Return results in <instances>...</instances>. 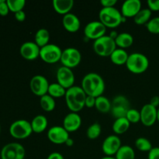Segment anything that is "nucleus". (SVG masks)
Wrapping results in <instances>:
<instances>
[{"label": "nucleus", "mask_w": 159, "mask_h": 159, "mask_svg": "<svg viewBox=\"0 0 159 159\" xmlns=\"http://www.w3.org/2000/svg\"><path fill=\"white\" fill-rule=\"evenodd\" d=\"M148 159H159V148L155 147L148 152Z\"/></svg>", "instance_id": "obj_40"}, {"label": "nucleus", "mask_w": 159, "mask_h": 159, "mask_svg": "<svg viewBox=\"0 0 159 159\" xmlns=\"http://www.w3.org/2000/svg\"><path fill=\"white\" fill-rule=\"evenodd\" d=\"M40 107L46 112H51L55 109L56 102L54 98L50 95L46 94L41 96L40 99Z\"/></svg>", "instance_id": "obj_29"}, {"label": "nucleus", "mask_w": 159, "mask_h": 159, "mask_svg": "<svg viewBox=\"0 0 159 159\" xmlns=\"http://www.w3.org/2000/svg\"><path fill=\"white\" fill-rule=\"evenodd\" d=\"M116 48L115 40L109 35L103 36L95 40L93 43L94 51L101 57H110Z\"/></svg>", "instance_id": "obj_5"}, {"label": "nucleus", "mask_w": 159, "mask_h": 159, "mask_svg": "<svg viewBox=\"0 0 159 159\" xmlns=\"http://www.w3.org/2000/svg\"><path fill=\"white\" fill-rule=\"evenodd\" d=\"M149 103H150L152 106H153V107L158 108V107H159V96H153V97L151 99L150 102H149Z\"/></svg>", "instance_id": "obj_44"}, {"label": "nucleus", "mask_w": 159, "mask_h": 159, "mask_svg": "<svg viewBox=\"0 0 159 159\" xmlns=\"http://www.w3.org/2000/svg\"><path fill=\"white\" fill-rule=\"evenodd\" d=\"M26 151L19 143L6 144L1 151V159H24Z\"/></svg>", "instance_id": "obj_10"}, {"label": "nucleus", "mask_w": 159, "mask_h": 159, "mask_svg": "<svg viewBox=\"0 0 159 159\" xmlns=\"http://www.w3.org/2000/svg\"><path fill=\"white\" fill-rule=\"evenodd\" d=\"M62 51L61 48L54 43H48L40 48V57L48 64H54L61 61Z\"/></svg>", "instance_id": "obj_8"}, {"label": "nucleus", "mask_w": 159, "mask_h": 159, "mask_svg": "<svg viewBox=\"0 0 159 159\" xmlns=\"http://www.w3.org/2000/svg\"><path fill=\"white\" fill-rule=\"evenodd\" d=\"M62 24L67 31L70 33H75L80 28L81 22L79 17L75 14L69 12V13L63 16Z\"/></svg>", "instance_id": "obj_20"}, {"label": "nucleus", "mask_w": 159, "mask_h": 159, "mask_svg": "<svg viewBox=\"0 0 159 159\" xmlns=\"http://www.w3.org/2000/svg\"><path fill=\"white\" fill-rule=\"evenodd\" d=\"M9 11L10 10L8 6L7 2L6 0H0V15L2 16L8 15Z\"/></svg>", "instance_id": "obj_37"}, {"label": "nucleus", "mask_w": 159, "mask_h": 159, "mask_svg": "<svg viewBox=\"0 0 159 159\" xmlns=\"http://www.w3.org/2000/svg\"><path fill=\"white\" fill-rule=\"evenodd\" d=\"M121 146V140L117 135H109L102 142V150L107 156H113L117 153Z\"/></svg>", "instance_id": "obj_15"}, {"label": "nucleus", "mask_w": 159, "mask_h": 159, "mask_svg": "<svg viewBox=\"0 0 159 159\" xmlns=\"http://www.w3.org/2000/svg\"><path fill=\"white\" fill-rule=\"evenodd\" d=\"M152 17V11L148 8L141 9L138 14L134 17V21L138 25L147 24Z\"/></svg>", "instance_id": "obj_28"}, {"label": "nucleus", "mask_w": 159, "mask_h": 159, "mask_svg": "<svg viewBox=\"0 0 159 159\" xmlns=\"http://www.w3.org/2000/svg\"><path fill=\"white\" fill-rule=\"evenodd\" d=\"M158 121L159 122V107L158 108Z\"/></svg>", "instance_id": "obj_47"}, {"label": "nucleus", "mask_w": 159, "mask_h": 159, "mask_svg": "<svg viewBox=\"0 0 159 159\" xmlns=\"http://www.w3.org/2000/svg\"><path fill=\"white\" fill-rule=\"evenodd\" d=\"M127 68L132 73L141 74L147 71L149 67V60L146 55L139 52L132 53L129 54L126 63Z\"/></svg>", "instance_id": "obj_4"}, {"label": "nucleus", "mask_w": 159, "mask_h": 159, "mask_svg": "<svg viewBox=\"0 0 159 159\" xmlns=\"http://www.w3.org/2000/svg\"><path fill=\"white\" fill-rule=\"evenodd\" d=\"M20 52L23 58L30 61L35 60L40 57V48L34 41H26L21 45Z\"/></svg>", "instance_id": "obj_17"}, {"label": "nucleus", "mask_w": 159, "mask_h": 159, "mask_svg": "<svg viewBox=\"0 0 159 159\" xmlns=\"http://www.w3.org/2000/svg\"><path fill=\"white\" fill-rule=\"evenodd\" d=\"M101 5L102 7H114L115 5L117 3L116 0H101Z\"/></svg>", "instance_id": "obj_41"}, {"label": "nucleus", "mask_w": 159, "mask_h": 159, "mask_svg": "<svg viewBox=\"0 0 159 159\" xmlns=\"http://www.w3.org/2000/svg\"><path fill=\"white\" fill-rule=\"evenodd\" d=\"M15 18L17 21L23 22L26 20V13L23 10L15 12Z\"/></svg>", "instance_id": "obj_42"}, {"label": "nucleus", "mask_w": 159, "mask_h": 159, "mask_svg": "<svg viewBox=\"0 0 159 159\" xmlns=\"http://www.w3.org/2000/svg\"><path fill=\"white\" fill-rule=\"evenodd\" d=\"M116 159H135V152L130 146L122 145L115 155Z\"/></svg>", "instance_id": "obj_31"}, {"label": "nucleus", "mask_w": 159, "mask_h": 159, "mask_svg": "<svg viewBox=\"0 0 159 159\" xmlns=\"http://www.w3.org/2000/svg\"><path fill=\"white\" fill-rule=\"evenodd\" d=\"M56 77L57 82L66 89L74 86L75 77L71 68L65 66L60 67L57 71Z\"/></svg>", "instance_id": "obj_14"}, {"label": "nucleus", "mask_w": 159, "mask_h": 159, "mask_svg": "<svg viewBox=\"0 0 159 159\" xmlns=\"http://www.w3.org/2000/svg\"><path fill=\"white\" fill-rule=\"evenodd\" d=\"M9 133L11 136L16 139H25L33 133L30 122L26 120H18L11 124L9 127Z\"/></svg>", "instance_id": "obj_6"}, {"label": "nucleus", "mask_w": 159, "mask_h": 159, "mask_svg": "<svg viewBox=\"0 0 159 159\" xmlns=\"http://www.w3.org/2000/svg\"><path fill=\"white\" fill-rule=\"evenodd\" d=\"M66 91V89L64 88L58 82H54L50 84L48 94L52 96L53 98H60L65 96Z\"/></svg>", "instance_id": "obj_30"}, {"label": "nucleus", "mask_w": 159, "mask_h": 159, "mask_svg": "<svg viewBox=\"0 0 159 159\" xmlns=\"http://www.w3.org/2000/svg\"><path fill=\"white\" fill-rule=\"evenodd\" d=\"M135 146L139 151L143 152H149L153 147L152 142L148 138L144 137H140L135 141Z\"/></svg>", "instance_id": "obj_32"}, {"label": "nucleus", "mask_w": 159, "mask_h": 159, "mask_svg": "<svg viewBox=\"0 0 159 159\" xmlns=\"http://www.w3.org/2000/svg\"><path fill=\"white\" fill-rule=\"evenodd\" d=\"M82 125V118L78 113L71 112L65 116L63 120V127L68 132H75L79 130Z\"/></svg>", "instance_id": "obj_18"}, {"label": "nucleus", "mask_w": 159, "mask_h": 159, "mask_svg": "<svg viewBox=\"0 0 159 159\" xmlns=\"http://www.w3.org/2000/svg\"><path fill=\"white\" fill-rule=\"evenodd\" d=\"M53 8L61 15H66L69 13L74 6L73 0H53Z\"/></svg>", "instance_id": "obj_21"}, {"label": "nucleus", "mask_w": 159, "mask_h": 159, "mask_svg": "<svg viewBox=\"0 0 159 159\" xmlns=\"http://www.w3.org/2000/svg\"><path fill=\"white\" fill-rule=\"evenodd\" d=\"M50 33L45 28H40L36 32L34 36V42L40 48H43L45 45L49 43Z\"/></svg>", "instance_id": "obj_26"}, {"label": "nucleus", "mask_w": 159, "mask_h": 159, "mask_svg": "<svg viewBox=\"0 0 159 159\" xmlns=\"http://www.w3.org/2000/svg\"><path fill=\"white\" fill-rule=\"evenodd\" d=\"M111 102L107 97L100 96L96 97V110L102 113H108L111 111Z\"/></svg>", "instance_id": "obj_27"}, {"label": "nucleus", "mask_w": 159, "mask_h": 159, "mask_svg": "<svg viewBox=\"0 0 159 159\" xmlns=\"http://www.w3.org/2000/svg\"><path fill=\"white\" fill-rule=\"evenodd\" d=\"M111 113L113 117L118 118L126 117L127 112L130 108L129 99L123 95H118L113 98L111 102Z\"/></svg>", "instance_id": "obj_7"}, {"label": "nucleus", "mask_w": 159, "mask_h": 159, "mask_svg": "<svg viewBox=\"0 0 159 159\" xmlns=\"http://www.w3.org/2000/svg\"><path fill=\"white\" fill-rule=\"evenodd\" d=\"M9 10L13 12L14 13L19 11L23 10L26 5L25 0H6Z\"/></svg>", "instance_id": "obj_34"}, {"label": "nucleus", "mask_w": 159, "mask_h": 159, "mask_svg": "<svg viewBox=\"0 0 159 159\" xmlns=\"http://www.w3.org/2000/svg\"><path fill=\"white\" fill-rule=\"evenodd\" d=\"M74 140L72 139V138H71L69 137V138H68V140L66 141V142H65V145L68 146V147H71V146L74 145Z\"/></svg>", "instance_id": "obj_45"}, {"label": "nucleus", "mask_w": 159, "mask_h": 159, "mask_svg": "<svg viewBox=\"0 0 159 159\" xmlns=\"http://www.w3.org/2000/svg\"><path fill=\"white\" fill-rule=\"evenodd\" d=\"M99 21L108 28H116L123 22L125 21V17L120 11L116 7H102L99 12Z\"/></svg>", "instance_id": "obj_3"}, {"label": "nucleus", "mask_w": 159, "mask_h": 159, "mask_svg": "<svg viewBox=\"0 0 159 159\" xmlns=\"http://www.w3.org/2000/svg\"><path fill=\"white\" fill-rule=\"evenodd\" d=\"M141 9L140 0H126L121 6L120 12L125 18L134 17Z\"/></svg>", "instance_id": "obj_19"}, {"label": "nucleus", "mask_w": 159, "mask_h": 159, "mask_svg": "<svg viewBox=\"0 0 159 159\" xmlns=\"http://www.w3.org/2000/svg\"><path fill=\"white\" fill-rule=\"evenodd\" d=\"M129 54L126 50L116 48V49L110 55V59L113 64L116 65H126L128 59Z\"/></svg>", "instance_id": "obj_23"}, {"label": "nucleus", "mask_w": 159, "mask_h": 159, "mask_svg": "<svg viewBox=\"0 0 159 159\" xmlns=\"http://www.w3.org/2000/svg\"><path fill=\"white\" fill-rule=\"evenodd\" d=\"M126 118L128 120L130 124H136L141 121V113L140 111L135 109H130L126 115Z\"/></svg>", "instance_id": "obj_36"}, {"label": "nucleus", "mask_w": 159, "mask_h": 159, "mask_svg": "<svg viewBox=\"0 0 159 159\" xmlns=\"http://www.w3.org/2000/svg\"><path fill=\"white\" fill-rule=\"evenodd\" d=\"M148 9L151 11H159V0H148L147 2Z\"/></svg>", "instance_id": "obj_38"}, {"label": "nucleus", "mask_w": 159, "mask_h": 159, "mask_svg": "<svg viewBox=\"0 0 159 159\" xmlns=\"http://www.w3.org/2000/svg\"><path fill=\"white\" fill-rule=\"evenodd\" d=\"M49 85L50 84L46 77L41 75H34L30 82V87L32 93L40 97L48 94Z\"/></svg>", "instance_id": "obj_12"}, {"label": "nucleus", "mask_w": 159, "mask_h": 159, "mask_svg": "<svg viewBox=\"0 0 159 159\" xmlns=\"http://www.w3.org/2000/svg\"><path fill=\"white\" fill-rule=\"evenodd\" d=\"M47 159H65L63 155L59 152H52L48 156Z\"/></svg>", "instance_id": "obj_43"}, {"label": "nucleus", "mask_w": 159, "mask_h": 159, "mask_svg": "<svg viewBox=\"0 0 159 159\" xmlns=\"http://www.w3.org/2000/svg\"><path fill=\"white\" fill-rule=\"evenodd\" d=\"M102 132V127L99 123H94L88 127L86 130V135L89 139L95 140L99 138Z\"/></svg>", "instance_id": "obj_33"}, {"label": "nucleus", "mask_w": 159, "mask_h": 159, "mask_svg": "<svg viewBox=\"0 0 159 159\" xmlns=\"http://www.w3.org/2000/svg\"><path fill=\"white\" fill-rule=\"evenodd\" d=\"M141 122L145 127H152L158 121V108L150 103L144 105L140 110Z\"/></svg>", "instance_id": "obj_13"}, {"label": "nucleus", "mask_w": 159, "mask_h": 159, "mask_svg": "<svg viewBox=\"0 0 159 159\" xmlns=\"http://www.w3.org/2000/svg\"><path fill=\"white\" fill-rule=\"evenodd\" d=\"M82 61L81 52L75 48H65L62 51L61 61L62 66L73 68L78 66Z\"/></svg>", "instance_id": "obj_9"}, {"label": "nucleus", "mask_w": 159, "mask_h": 159, "mask_svg": "<svg viewBox=\"0 0 159 159\" xmlns=\"http://www.w3.org/2000/svg\"><path fill=\"white\" fill-rule=\"evenodd\" d=\"M130 123L129 122L128 120L126 117H122L115 119L112 128H113V132L116 135L123 134L128 130V129L130 128Z\"/></svg>", "instance_id": "obj_25"}, {"label": "nucleus", "mask_w": 159, "mask_h": 159, "mask_svg": "<svg viewBox=\"0 0 159 159\" xmlns=\"http://www.w3.org/2000/svg\"><path fill=\"white\" fill-rule=\"evenodd\" d=\"M145 26L148 32L154 34H159V16L151 19Z\"/></svg>", "instance_id": "obj_35"}, {"label": "nucleus", "mask_w": 159, "mask_h": 159, "mask_svg": "<svg viewBox=\"0 0 159 159\" xmlns=\"http://www.w3.org/2000/svg\"><path fill=\"white\" fill-rule=\"evenodd\" d=\"M106 32L107 27L99 20L89 22L84 29V34L85 37L89 40H94V41L105 36Z\"/></svg>", "instance_id": "obj_11"}, {"label": "nucleus", "mask_w": 159, "mask_h": 159, "mask_svg": "<svg viewBox=\"0 0 159 159\" xmlns=\"http://www.w3.org/2000/svg\"><path fill=\"white\" fill-rule=\"evenodd\" d=\"M115 43L116 47L122 49L129 48L134 43V37L130 34L127 32L120 33L118 34L116 38L115 39Z\"/></svg>", "instance_id": "obj_24"}, {"label": "nucleus", "mask_w": 159, "mask_h": 159, "mask_svg": "<svg viewBox=\"0 0 159 159\" xmlns=\"http://www.w3.org/2000/svg\"><path fill=\"white\" fill-rule=\"evenodd\" d=\"M30 124L33 132L40 134L44 131L48 127V120L46 116L43 115H37V116H34Z\"/></svg>", "instance_id": "obj_22"}, {"label": "nucleus", "mask_w": 159, "mask_h": 159, "mask_svg": "<svg viewBox=\"0 0 159 159\" xmlns=\"http://www.w3.org/2000/svg\"><path fill=\"white\" fill-rule=\"evenodd\" d=\"M100 159H116V158H115V157H113V156H105Z\"/></svg>", "instance_id": "obj_46"}, {"label": "nucleus", "mask_w": 159, "mask_h": 159, "mask_svg": "<svg viewBox=\"0 0 159 159\" xmlns=\"http://www.w3.org/2000/svg\"><path fill=\"white\" fill-rule=\"evenodd\" d=\"M81 87L87 96L96 98L103 94L106 89L105 81L98 73L90 72L83 77Z\"/></svg>", "instance_id": "obj_1"}, {"label": "nucleus", "mask_w": 159, "mask_h": 159, "mask_svg": "<svg viewBox=\"0 0 159 159\" xmlns=\"http://www.w3.org/2000/svg\"><path fill=\"white\" fill-rule=\"evenodd\" d=\"M96 98L94 96H87L86 99H85V107H88V108H93L96 106Z\"/></svg>", "instance_id": "obj_39"}, {"label": "nucleus", "mask_w": 159, "mask_h": 159, "mask_svg": "<svg viewBox=\"0 0 159 159\" xmlns=\"http://www.w3.org/2000/svg\"><path fill=\"white\" fill-rule=\"evenodd\" d=\"M68 138L69 133L64 128L63 126H54L48 131V138L55 144H65Z\"/></svg>", "instance_id": "obj_16"}, {"label": "nucleus", "mask_w": 159, "mask_h": 159, "mask_svg": "<svg viewBox=\"0 0 159 159\" xmlns=\"http://www.w3.org/2000/svg\"><path fill=\"white\" fill-rule=\"evenodd\" d=\"M86 96L82 87L77 85L71 87L67 89L65 96L67 107L71 112L78 113L85 107Z\"/></svg>", "instance_id": "obj_2"}, {"label": "nucleus", "mask_w": 159, "mask_h": 159, "mask_svg": "<svg viewBox=\"0 0 159 159\" xmlns=\"http://www.w3.org/2000/svg\"><path fill=\"white\" fill-rule=\"evenodd\" d=\"M0 131H1V127H0Z\"/></svg>", "instance_id": "obj_48"}]
</instances>
